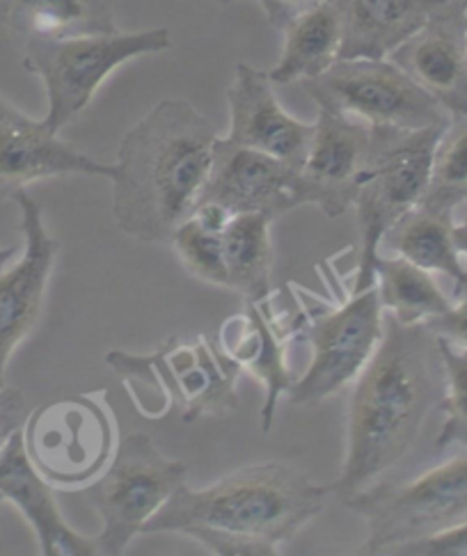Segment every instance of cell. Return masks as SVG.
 Wrapping results in <instances>:
<instances>
[{
  "label": "cell",
  "instance_id": "obj_1",
  "mask_svg": "<svg viewBox=\"0 0 467 556\" xmlns=\"http://www.w3.org/2000/svg\"><path fill=\"white\" fill-rule=\"evenodd\" d=\"M383 339L355 378L342 475L328 483L346 502L411 454L429 413L444 396L438 334L427 324H401L383 312Z\"/></svg>",
  "mask_w": 467,
  "mask_h": 556
},
{
  "label": "cell",
  "instance_id": "obj_2",
  "mask_svg": "<svg viewBox=\"0 0 467 556\" xmlns=\"http://www.w3.org/2000/svg\"><path fill=\"white\" fill-rule=\"evenodd\" d=\"M330 485L282 463H257L204 490H175L140 531L181 533L218 556H278L321 513Z\"/></svg>",
  "mask_w": 467,
  "mask_h": 556
},
{
  "label": "cell",
  "instance_id": "obj_3",
  "mask_svg": "<svg viewBox=\"0 0 467 556\" xmlns=\"http://www.w3.org/2000/svg\"><path fill=\"white\" fill-rule=\"evenodd\" d=\"M216 128L181 99L156 103L119 142L113 216L144 243H169L198 208L214 161Z\"/></svg>",
  "mask_w": 467,
  "mask_h": 556
},
{
  "label": "cell",
  "instance_id": "obj_4",
  "mask_svg": "<svg viewBox=\"0 0 467 556\" xmlns=\"http://www.w3.org/2000/svg\"><path fill=\"white\" fill-rule=\"evenodd\" d=\"M447 126L403 128L371 126V152L363 188H359L357 229L359 256L353 295L376 285V256L388 229L421 204L431 181L433 154L442 131Z\"/></svg>",
  "mask_w": 467,
  "mask_h": 556
},
{
  "label": "cell",
  "instance_id": "obj_5",
  "mask_svg": "<svg viewBox=\"0 0 467 556\" xmlns=\"http://www.w3.org/2000/svg\"><path fill=\"white\" fill-rule=\"evenodd\" d=\"M169 49V30L152 28L142 33L85 35L67 39H28L24 67L39 76L47 88L49 113L41 119L60 134L88 109L99 85L119 64L140 55Z\"/></svg>",
  "mask_w": 467,
  "mask_h": 556
},
{
  "label": "cell",
  "instance_id": "obj_6",
  "mask_svg": "<svg viewBox=\"0 0 467 556\" xmlns=\"http://www.w3.org/2000/svg\"><path fill=\"white\" fill-rule=\"evenodd\" d=\"M367 525L359 554L394 547L467 520V448L408 483H374L342 502Z\"/></svg>",
  "mask_w": 467,
  "mask_h": 556
},
{
  "label": "cell",
  "instance_id": "obj_7",
  "mask_svg": "<svg viewBox=\"0 0 467 556\" xmlns=\"http://www.w3.org/2000/svg\"><path fill=\"white\" fill-rule=\"evenodd\" d=\"M105 392L41 403L24 424L30 463L55 490L88 488L109 467L117 429Z\"/></svg>",
  "mask_w": 467,
  "mask_h": 556
},
{
  "label": "cell",
  "instance_id": "obj_8",
  "mask_svg": "<svg viewBox=\"0 0 467 556\" xmlns=\"http://www.w3.org/2000/svg\"><path fill=\"white\" fill-rule=\"evenodd\" d=\"M186 465L165 458L150 435L131 433L117 440L109 467L85 488L103 520L94 536L99 554H124L154 513L186 483Z\"/></svg>",
  "mask_w": 467,
  "mask_h": 556
},
{
  "label": "cell",
  "instance_id": "obj_9",
  "mask_svg": "<svg viewBox=\"0 0 467 556\" xmlns=\"http://www.w3.org/2000/svg\"><path fill=\"white\" fill-rule=\"evenodd\" d=\"M383 312L374 285L351 295L344 305L307 307L295 316V332L310 344L312 359L307 371L289 390V403L316 405L363 374L383 339Z\"/></svg>",
  "mask_w": 467,
  "mask_h": 556
},
{
  "label": "cell",
  "instance_id": "obj_10",
  "mask_svg": "<svg viewBox=\"0 0 467 556\" xmlns=\"http://www.w3.org/2000/svg\"><path fill=\"white\" fill-rule=\"evenodd\" d=\"M303 88L318 109L371 126L419 131L452 122V115L390 58L337 60L321 76L303 80Z\"/></svg>",
  "mask_w": 467,
  "mask_h": 556
},
{
  "label": "cell",
  "instance_id": "obj_11",
  "mask_svg": "<svg viewBox=\"0 0 467 556\" xmlns=\"http://www.w3.org/2000/svg\"><path fill=\"white\" fill-rule=\"evenodd\" d=\"M371 152V124L318 109L314 138L299 169V206L314 204L328 218L342 216L363 188Z\"/></svg>",
  "mask_w": 467,
  "mask_h": 556
},
{
  "label": "cell",
  "instance_id": "obj_12",
  "mask_svg": "<svg viewBox=\"0 0 467 556\" xmlns=\"http://www.w3.org/2000/svg\"><path fill=\"white\" fill-rule=\"evenodd\" d=\"M21 208L24 254L12 268L0 273V388H5V369L12 353L37 326L49 277L53 273L60 243L51 237L41 206L26 190L16 192Z\"/></svg>",
  "mask_w": 467,
  "mask_h": 556
},
{
  "label": "cell",
  "instance_id": "obj_13",
  "mask_svg": "<svg viewBox=\"0 0 467 556\" xmlns=\"http://www.w3.org/2000/svg\"><path fill=\"white\" fill-rule=\"evenodd\" d=\"M299 169L257 149L218 138L200 202H216L231 216L264 213L270 220L299 208Z\"/></svg>",
  "mask_w": 467,
  "mask_h": 556
},
{
  "label": "cell",
  "instance_id": "obj_14",
  "mask_svg": "<svg viewBox=\"0 0 467 556\" xmlns=\"http://www.w3.org/2000/svg\"><path fill=\"white\" fill-rule=\"evenodd\" d=\"M117 167L105 165L65 140H60L45 122H35L0 97V202L14 200L28 184L62 177H115Z\"/></svg>",
  "mask_w": 467,
  "mask_h": 556
},
{
  "label": "cell",
  "instance_id": "obj_15",
  "mask_svg": "<svg viewBox=\"0 0 467 556\" xmlns=\"http://www.w3.org/2000/svg\"><path fill=\"white\" fill-rule=\"evenodd\" d=\"M465 12L463 3L450 0L388 55L452 117L467 115Z\"/></svg>",
  "mask_w": 467,
  "mask_h": 556
},
{
  "label": "cell",
  "instance_id": "obj_16",
  "mask_svg": "<svg viewBox=\"0 0 467 556\" xmlns=\"http://www.w3.org/2000/svg\"><path fill=\"white\" fill-rule=\"evenodd\" d=\"M270 85L273 80L266 72L239 64L227 90L229 134L225 138L301 169L312 147L314 124L299 122L285 113Z\"/></svg>",
  "mask_w": 467,
  "mask_h": 556
},
{
  "label": "cell",
  "instance_id": "obj_17",
  "mask_svg": "<svg viewBox=\"0 0 467 556\" xmlns=\"http://www.w3.org/2000/svg\"><path fill=\"white\" fill-rule=\"evenodd\" d=\"M53 490L26 454L24 429L16 431L0 448V500L12 502L21 510L45 556H97V541L80 536L65 522Z\"/></svg>",
  "mask_w": 467,
  "mask_h": 556
},
{
  "label": "cell",
  "instance_id": "obj_18",
  "mask_svg": "<svg viewBox=\"0 0 467 556\" xmlns=\"http://www.w3.org/2000/svg\"><path fill=\"white\" fill-rule=\"evenodd\" d=\"M231 337L223 334L225 353L237 362L241 369H248L266 388V401L262 408V431L268 433L278 399L289 394L293 382L299 380L289 369L287 353L291 341L299 339L295 332V320L289 326L275 324L273 316L266 314L264 303H248L241 316L229 318L225 328Z\"/></svg>",
  "mask_w": 467,
  "mask_h": 556
},
{
  "label": "cell",
  "instance_id": "obj_19",
  "mask_svg": "<svg viewBox=\"0 0 467 556\" xmlns=\"http://www.w3.org/2000/svg\"><path fill=\"white\" fill-rule=\"evenodd\" d=\"M450 0H335L342 21L339 60L388 58Z\"/></svg>",
  "mask_w": 467,
  "mask_h": 556
},
{
  "label": "cell",
  "instance_id": "obj_20",
  "mask_svg": "<svg viewBox=\"0 0 467 556\" xmlns=\"http://www.w3.org/2000/svg\"><path fill=\"white\" fill-rule=\"evenodd\" d=\"M169 367L175 371L181 415L190 424L204 415L227 417L239 410L237 384L241 367L227 353H218L200 337L198 344L181 346L179 339H169Z\"/></svg>",
  "mask_w": 467,
  "mask_h": 556
},
{
  "label": "cell",
  "instance_id": "obj_21",
  "mask_svg": "<svg viewBox=\"0 0 467 556\" xmlns=\"http://www.w3.org/2000/svg\"><path fill=\"white\" fill-rule=\"evenodd\" d=\"M285 47L280 62L270 70L273 83H295L321 76L339 60L342 49V21L335 0H318L295 12L280 26Z\"/></svg>",
  "mask_w": 467,
  "mask_h": 556
},
{
  "label": "cell",
  "instance_id": "obj_22",
  "mask_svg": "<svg viewBox=\"0 0 467 556\" xmlns=\"http://www.w3.org/2000/svg\"><path fill=\"white\" fill-rule=\"evenodd\" d=\"M0 21L26 41L117 33L115 0H0Z\"/></svg>",
  "mask_w": 467,
  "mask_h": 556
},
{
  "label": "cell",
  "instance_id": "obj_23",
  "mask_svg": "<svg viewBox=\"0 0 467 556\" xmlns=\"http://www.w3.org/2000/svg\"><path fill=\"white\" fill-rule=\"evenodd\" d=\"M380 245L424 270L452 277L460 289L467 287V266L454 243V223L447 213L415 206L388 229Z\"/></svg>",
  "mask_w": 467,
  "mask_h": 556
},
{
  "label": "cell",
  "instance_id": "obj_24",
  "mask_svg": "<svg viewBox=\"0 0 467 556\" xmlns=\"http://www.w3.org/2000/svg\"><path fill=\"white\" fill-rule=\"evenodd\" d=\"M270 223L264 213H237L223 231L229 289L243 295L248 303H264L270 298Z\"/></svg>",
  "mask_w": 467,
  "mask_h": 556
},
{
  "label": "cell",
  "instance_id": "obj_25",
  "mask_svg": "<svg viewBox=\"0 0 467 556\" xmlns=\"http://www.w3.org/2000/svg\"><path fill=\"white\" fill-rule=\"evenodd\" d=\"M376 287L383 309L392 312L401 324H427L452 307L433 275L403 256H376Z\"/></svg>",
  "mask_w": 467,
  "mask_h": 556
},
{
  "label": "cell",
  "instance_id": "obj_26",
  "mask_svg": "<svg viewBox=\"0 0 467 556\" xmlns=\"http://www.w3.org/2000/svg\"><path fill=\"white\" fill-rule=\"evenodd\" d=\"M467 202V115L452 117L444 128L431 167V181L419 206L447 213Z\"/></svg>",
  "mask_w": 467,
  "mask_h": 556
},
{
  "label": "cell",
  "instance_id": "obj_27",
  "mask_svg": "<svg viewBox=\"0 0 467 556\" xmlns=\"http://www.w3.org/2000/svg\"><path fill=\"white\" fill-rule=\"evenodd\" d=\"M181 266L202 282L229 289V277L223 254V231L202 225L190 216L169 239Z\"/></svg>",
  "mask_w": 467,
  "mask_h": 556
},
{
  "label": "cell",
  "instance_id": "obj_28",
  "mask_svg": "<svg viewBox=\"0 0 467 556\" xmlns=\"http://www.w3.org/2000/svg\"><path fill=\"white\" fill-rule=\"evenodd\" d=\"M444 365V396L440 410L444 413L442 431L436 440L438 448L463 444L467 448V349L438 337Z\"/></svg>",
  "mask_w": 467,
  "mask_h": 556
},
{
  "label": "cell",
  "instance_id": "obj_29",
  "mask_svg": "<svg viewBox=\"0 0 467 556\" xmlns=\"http://www.w3.org/2000/svg\"><path fill=\"white\" fill-rule=\"evenodd\" d=\"M390 554L401 556H467V520L411 543L394 547Z\"/></svg>",
  "mask_w": 467,
  "mask_h": 556
},
{
  "label": "cell",
  "instance_id": "obj_30",
  "mask_svg": "<svg viewBox=\"0 0 467 556\" xmlns=\"http://www.w3.org/2000/svg\"><path fill=\"white\" fill-rule=\"evenodd\" d=\"M28 403L26 396L16 388H0V448L5 446V442L24 429V424L28 419ZM3 502V500H0Z\"/></svg>",
  "mask_w": 467,
  "mask_h": 556
},
{
  "label": "cell",
  "instance_id": "obj_31",
  "mask_svg": "<svg viewBox=\"0 0 467 556\" xmlns=\"http://www.w3.org/2000/svg\"><path fill=\"white\" fill-rule=\"evenodd\" d=\"M433 334L452 341L454 346L467 349V295L458 305H452L447 312L427 320Z\"/></svg>",
  "mask_w": 467,
  "mask_h": 556
},
{
  "label": "cell",
  "instance_id": "obj_32",
  "mask_svg": "<svg viewBox=\"0 0 467 556\" xmlns=\"http://www.w3.org/2000/svg\"><path fill=\"white\" fill-rule=\"evenodd\" d=\"M260 3H262L270 24L275 28H280L289 16L305 10L312 3H318V0H260Z\"/></svg>",
  "mask_w": 467,
  "mask_h": 556
},
{
  "label": "cell",
  "instance_id": "obj_33",
  "mask_svg": "<svg viewBox=\"0 0 467 556\" xmlns=\"http://www.w3.org/2000/svg\"><path fill=\"white\" fill-rule=\"evenodd\" d=\"M454 243H456L463 260L467 262V218L463 223L454 225Z\"/></svg>",
  "mask_w": 467,
  "mask_h": 556
},
{
  "label": "cell",
  "instance_id": "obj_34",
  "mask_svg": "<svg viewBox=\"0 0 467 556\" xmlns=\"http://www.w3.org/2000/svg\"><path fill=\"white\" fill-rule=\"evenodd\" d=\"M14 254H16V248L0 250V273H3V270L8 268V264L14 260Z\"/></svg>",
  "mask_w": 467,
  "mask_h": 556
},
{
  "label": "cell",
  "instance_id": "obj_35",
  "mask_svg": "<svg viewBox=\"0 0 467 556\" xmlns=\"http://www.w3.org/2000/svg\"><path fill=\"white\" fill-rule=\"evenodd\" d=\"M465 41H467V12H465Z\"/></svg>",
  "mask_w": 467,
  "mask_h": 556
},
{
  "label": "cell",
  "instance_id": "obj_36",
  "mask_svg": "<svg viewBox=\"0 0 467 556\" xmlns=\"http://www.w3.org/2000/svg\"><path fill=\"white\" fill-rule=\"evenodd\" d=\"M218 3H223V5H229V3H234V0H218Z\"/></svg>",
  "mask_w": 467,
  "mask_h": 556
},
{
  "label": "cell",
  "instance_id": "obj_37",
  "mask_svg": "<svg viewBox=\"0 0 467 556\" xmlns=\"http://www.w3.org/2000/svg\"><path fill=\"white\" fill-rule=\"evenodd\" d=\"M458 3H463V5H465V8H467V0H458Z\"/></svg>",
  "mask_w": 467,
  "mask_h": 556
}]
</instances>
